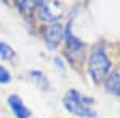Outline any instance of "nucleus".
<instances>
[{
    "mask_svg": "<svg viewBox=\"0 0 120 118\" xmlns=\"http://www.w3.org/2000/svg\"><path fill=\"white\" fill-rule=\"evenodd\" d=\"M63 5L59 2H40L38 5V14L43 21H56L61 16Z\"/></svg>",
    "mask_w": 120,
    "mask_h": 118,
    "instance_id": "3",
    "label": "nucleus"
},
{
    "mask_svg": "<svg viewBox=\"0 0 120 118\" xmlns=\"http://www.w3.org/2000/svg\"><path fill=\"white\" fill-rule=\"evenodd\" d=\"M106 88H107L109 93L120 94V73L112 72L111 75H107V78H106Z\"/></svg>",
    "mask_w": 120,
    "mask_h": 118,
    "instance_id": "6",
    "label": "nucleus"
},
{
    "mask_svg": "<svg viewBox=\"0 0 120 118\" xmlns=\"http://www.w3.org/2000/svg\"><path fill=\"white\" fill-rule=\"evenodd\" d=\"M63 37H64V27H63L61 24H58V22L51 24V26L45 30V43H46V46H48L50 50H55L56 46L61 43Z\"/></svg>",
    "mask_w": 120,
    "mask_h": 118,
    "instance_id": "4",
    "label": "nucleus"
},
{
    "mask_svg": "<svg viewBox=\"0 0 120 118\" xmlns=\"http://www.w3.org/2000/svg\"><path fill=\"white\" fill-rule=\"evenodd\" d=\"M40 5V2H29V0H21L18 3V7L22 11H27V10H34L35 7H38Z\"/></svg>",
    "mask_w": 120,
    "mask_h": 118,
    "instance_id": "8",
    "label": "nucleus"
},
{
    "mask_svg": "<svg viewBox=\"0 0 120 118\" xmlns=\"http://www.w3.org/2000/svg\"><path fill=\"white\" fill-rule=\"evenodd\" d=\"M63 104L67 109V112H71L75 117H80V118H94L96 117V112L91 109L93 99L82 96L75 89L67 91V94L63 99Z\"/></svg>",
    "mask_w": 120,
    "mask_h": 118,
    "instance_id": "1",
    "label": "nucleus"
},
{
    "mask_svg": "<svg viewBox=\"0 0 120 118\" xmlns=\"http://www.w3.org/2000/svg\"><path fill=\"white\" fill-rule=\"evenodd\" d=\"M111 69V61L102 46H96L90 56V75L94 82H101Z\"/></svg>",
    "mask_w": 120,
    "mask_h": 118,
    "instance_id": "2",
    "label": "nucleus"
},
{
    "mask_svg": "<svg viewBox=\"0 0 120 118\" xmlns=\"http://www.w3.org/2000/svg\"><path fill=\"white\" fill-rule=\"evenodd\" d=\"M15 56H16V53H15V50L8 43L0 42V57L2 59H13Z\"/></svg>",
    "mask_w": 120,
    "mask_h": 118,
    "instance_id": "7",
    "label": "nucleus"
},
{
    "mask_svg": "<svg viewBox=\"0 0 120 118\" xmlns=\"http://www.w3.org/2000/svg\"><path fill=\"white\" fill-rule=\"evenodd\" d=\"M8 105L16 118H30V110L24 105V102H22V99L19 96L11 94L8 97Z\"/></svg>",
    "mask_w": 120,
    "mask_h": 118,
    "instance_id": "5",
    "label": "nucleus"
},
{
    "mask_svg": "<svg viewBox=\"0 0 120 118\" xmlns=\"http://www.w3.org/2000/svg\"><path fill=\"white\" fill-rule=\"evenodd\" d=\"M10 82H11V73L5 67L0 65V83H10Z\"/></svg>",
    "mask_w": 120,
    "mask_h": 118,
    "instance_id": "9",
    "label": "nucleus"
}]
</instances>
